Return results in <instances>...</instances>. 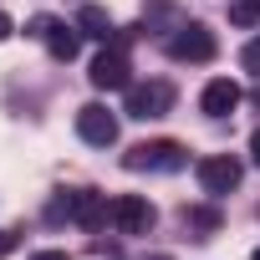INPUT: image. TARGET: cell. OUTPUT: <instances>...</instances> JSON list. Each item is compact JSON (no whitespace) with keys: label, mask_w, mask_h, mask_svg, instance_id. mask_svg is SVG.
Masks as SVG:
<instances>
[{"label":"cell","mask_w":260,"mask_h":260,"mask_svg":"<svg viewBox=\"0 0 260 260\" xmlns=\"http://www.w3.org/2000/svg\"><path fill=\"white\" fill-rule=\"evenodd\" d=\"M240 67H245V72H255V77H260V36H255V41H250V46H245V51H240Z\"/></svg>","instance_id":"4fadbf2b"},{"label":"cell","mask_w":260,"mask_h":260,"mask_svg":"<svg viewBox=\"0 0 260 260\" xmlns=\"http://www.w3.org/2000/svg\"><path fill=\"white\" fill-rule=\"evenodd\" d=\"M169 107H174V87H169L164 77H153V82H133V87H127V117L148 122V117H164Z\"/></svg>","instance_id":"277c9868"},{"label":"cell","mask_w":260,"mask_h":260,"mask_svg":"<svg viewBox=\"0 0 260 260\" xmlns=\"http://www.w3.org/2000/svg\"><path fill=\"white\" fill-rule=\"evenodd\" d=\"M16 245H21V235H16V230H0V260H6Z\"/></svg>","instance_id":"9a60e30c"},{"label":"cell","mask_w":260,"mask_h":260,"mask_svg":"<svg viewBox=\"0 0 260 260\" xmlns=\"http://www.w3.org/2000/svg\"><path fill=\"white\" fill-rule=\"evenodd\" d=\"M189 164V148L174 143V138H153V143H133L122 153V169L133 174H179Z\"/></svg>","instance_id":"6da1fadb"},{"label":"cell","mask_w":260,"mask_h":260,"mask_svg":"<svg viewBox=\"0 0 260 260\" xmlns=\"http://www.w3.org/2000/svg\"><path fill=\"white\" fill-rule=\"evenodd\" d=\"M250 102H255V107H260V87H255V97H250Z\"/></svg>","instance_id":"d6986e66"},{"label":"cell","mask_w":260,"mask_h":260,"mask_svg":"<svg viewBox=\"0 0 260 260\" xmlns=\"http://www.w3.org/2000/svg\"><path fill=\"white\" fill-rule=\"evenodd\" d=\"M31 260H67V250H36Z\"/></svg>","instance_id":"2e32d148"},{"label":"cell","mask_w":260,"mask_h":260,"mask_svg":"<svg viewBox=\"0 0 260 260\" xmlns=\"http://www.w3.org/2000/svg\"><path fill=\"white\" fill-rule=\"evenodd\" d=\"M153 260H169V255H153Z\"/></svg>","instance_id":"ffe728a7"},{"label":"cell","mask_w":260,"mask_h":260,"mask_svg":"<svg viewBox=\"0 0 260 260\" xmlns=\"http://www.w3.org/2000/svg\"><path fill=\"white\" fill-rule=\"evenodd\" d=\"M184 219H189V224H199V230H214V224H219V214H209V209H189Z\"/></svg>","instance_id":"5bb4252c"},{"label":"cell","mask_w":260,"mask_h":260,"mask_svg":"<svg viewBox=\"0 0 260 260\" xmlns=\"http://www.w3.org/2000/svg\"><path fill=\"white\" fill-rule=\"evenodd\" d=\"M107 219H112V230H117V235H148L158 214H153V204H148L143 194H117Z\"/></svg>","instance_id":"5b68a950"},{"label":"cell","mask_w":260,"mask_h":260,"mask_svg":"<svg viewBox=\"0 0 260 260\" xmlns=\"http://www.w3.org/2000/svg\"><path fill=\"white\" fill-rule=\"evenodd\" d=\"M11 31H16V26H11V16H6V11H0V41H6Z\"/></svg>","instance_id":"e0dca14e"},{"label":"cell","mask_w":260,"mask_h":260,"mask_svg":"<svg viewBox=\"0 0 260 260\" xmlns=\"http://www.w3.org/2000/svg\"><path fill=\"white\" fill-rule=\"evenodd\" d=\"M107 214H112V204H107L102 194H92V189H77V224H82V230H97Z\"/></svg>","instance_id":"30bf717a"},{"label":"cell","mask_w":260,"mask_h":260,"mask_svg":"<svg viewBox=\"0 0 260 260\" xmlns=\"http://www.w3.org/2000/svg\"><path fill=\"white\" fill-rule=\"evenodd\" d=\"M194 174H199V189H204L209 199H219V194H230V189L240 184V158H230V153H209V158L194 164Z\"/></svg>","instance_id":"52a82bcc"},{"label":"cell","mask_w":260,"mask_h":260,"mask_svg":"<svg viewBox=\"0 0 260 260\" xmlns=\"http://www.w3.org/2000/svg\"><path fill=\"white\" fill-rule=\"evenodd\" d=\"M127 72H133V67H127V51H122V41L117 46H102L97 56H92V87L97 92H127V87H133V77H127Z\"/></svg>","instance_id":"3957f363"},{"label":"cell","mask_w":260,"mask_h":260,"mask_svg":"<svg viewBox=\"0 0 260 260\" xmlns=\"http://www.w3.org/2000/svg\"><path fill=\"white\" fill-rule=\"evenodd\" d=\"M250 260H260V250H255V255H250Z\"/></svg>","instance_id":"44dd1931"},{"label":"cell","mask_w":260,"mask_h":260,"mask_svg":"<svg viewBox=\"0 0 260 260\" xmlns=\"http://www.w3.org/2000/svg\"><path fill=\"white\" fill-rule=\"evenodd\" d=\"M77 31H82V36H102V41H107V31H112V16H107L102 6H82V16H77Z\"/></svg>","instance_id":"8fae6325"},{"label":"cell","mask_w":260,"mask_h":260,"mask_svg":"<svg viewBox=\"0 0 260 260\" xmlns=\"http://www.w3.org/2000/svg\"><path fill=\"white\" fill-rule=\"evenodd\" d=\"M199 107H204L209 117H230V112L240 107V87H235L230 77H214V82L199 92Z\"/></svg>","instance_id":"9c48e42d"},{"label":"cell","mask_w":260,"mask_h":260,"mask_svg":"<svg viewBox=\"0 0 260 260\" xmlns=\"http://www.w3.org/2000/svg\"><path fill=\"white\" fill-rule=\"evenodd\" d=\"M250 158H255V169H260V133L250 138Z\"/></svg>","instance_id":"ac0fdd59"},{"label":"cell","mask_w":260,"mask_h":260,"mask_svg":"<svg viewBox=\"0 0 260 260\" xmlns=\"http://www.w3.org/2000/svg\"><path fill=\"white\" fill-rule=\"evenodd\" d=\"M164 51H169L174 61H214L219 41H214V31H209V26H199V21H179Z\"/></svg>","instance_id":"7a4b0ae2"},{"label":"cell","mask_w":260,"mask_h":260,"mask_svg":"<svg viewBox=\"0 0 260 260\" xmlns=\"http://www.w3.org/2000/svg\"><path fill=\"white\" fill-rule=\"evenodd\" d=\"M230 21H235V26H255V21H260V0H235V6H230Z\"/></svg>","instance_id":"7c38bea8"},{"label":"cell","mask_w":260,"mask_h":260,"mask_svg":"<svg viewBox=\"0 0 260 260\" xmlns=\"http://www.w3.org/2000/svg\"><path fill=\"white\" fill-rule=\"evenodd\" d=\"M77 133H82V143H92V148H112V143H117V117H112L102 102H87V107H77Z\"/></svg>","instance_id":"ba28073f"},{"label":"cell","mask_w":260,"mask_h":260,"mask_svg":"<svg viewBox=\"0 0 260 260\" xmlns=\"http://www.w3.org/2000/svg\"><path fill=\"white\" fill-rule=\"evenodd\" d=\"M31 36L46 41V51H51L56 61H72V56L82 51V31L67 26V21H51V16H36V21H31Z\"/></svg>","instance_id":"8992f818"}]
</instances>
